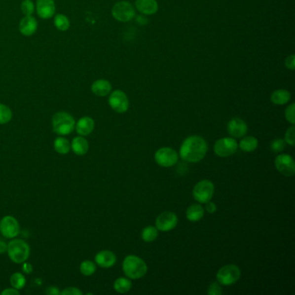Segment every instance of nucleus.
Here are the masks:
<instances>
[{
    "instance_id": "nucleus-26",
    "label": "nucleus",
    "mask_w": 295,
    "mask_h": 295,
    "mask_svg": "<svg viewBox=\"0 0 295 295\" xmlns=\"http://www.w3.org/2000/svg\"><path fill=\"white\" fill-rule=\"evenodd\" d=\"M132 286L133 285H132L130 280L124 277L117 279L113 283L114 290L120 294H126L127 292L130 291Z\"/></svg>"
},
{
    "instance_id": "nucleus-25",
    "label": "nucleus",
    "mask_w": 295,
    "mask_h": 295,
    "mask_svg": "<svg viewBox=\"0 0 295 295\" xmlns=\"http://www.w3.org/2000/svg\"><path fill=\"white\" fill-rule=\"evenodd\" d=\"M239 146L242 151L252 152V151H256L257 148H258V141H257V138L253 137V136H247L240 141Z\"/></svg>"
},
{
    "instance_id": "nucleus-43",
    "label": "nucleus",
    "mask_w": 295,
    "mask_h": 295,
    "mask_svg": "<svg viewBox=\"0 0 295 295\" xmlns=\"http://www.w3.org/2000/svg\"><path fill=\"white\" fill-rule=\"evenodd\" d=\"M8 243L0 240V254L7 253Z\"/></svg>"
},
{
    "instance_id": "nucleus-10",
    "label": "nucleus",
    "mask_w": 295,
    "mask_h": 295,
    "mask_svg": "<svg viewBox=\"0 0 295 295\" xmlns=\"http://www.w3.org/2000/svg\"><path fill=\"white\" fill-rule=\"evenodd\" d=\"M112 17L120 22H128L135 16L134 8L127 1H121L114 4L112 10Z\"/></svg>"
},
{
    "instance_id": "nucleus-42",
    "label": "nucleus",
    "mask_w": 295,
    "mask_h": 295,
    "mask_svg": "<svg viewBox=\"0 0 295 295\" xmlns=\"http://www.w3.org/2000/svg\"><path fill=\"white\" fill-rule=\"evenodd\" d=\"M23 272L25 274H31L32 272V266L30 263H27L26 261H25L23 263Z\"/></svg>"
},
{
    "instance_id": "nucleus-33",
    "label": "nucleus",
    "mask_w": 295,
    "mask_h": 295,
    "mask_svg": "<svg viewBox=\"0 0 295 295\" xmlns=\"http://www.w3.org/2000/svg\"><path fill=\"white\" fill-rule=\"evenodd\" d=\"M285 148H286V142L282 139H276L272 141V143H271V150L275 153L281 152L284 150Z\"/></svg>"
},
{
    "instance_id": "nucleus-22",
    "label": "nucleus",
    "mask_w": 295,
    "mask_h": 295,
    "mask_svg": "<svg viewBox=\"0 0 295 295\" xmlns=\"http://www.w3.org/2000/svg\"><path fill=\"white\" fill-rule=\"evenodd\" d=\"M204 208L200 204H192L188 207L186 211V218L190 221H200L204 218Z\"/></svg>"
},
{
    "instance_id": "nucleus-24",
    "label": "nucleus",
    "mask_w": 295,
    "mask_h": 295,
    "mask_svg": "<svg viewBox=\"0 0 295 295\" xmlns=\"http://www.w3.org/2000/svg\"><path fill=\"white\" fill-rule=\"evenodd\" d=\"M290 99H291L290 93L285 89L276 90L271 95V101L275 105H284L290 101Z\"/></svg>"
},
{
    "instance_id": "nucleus-19",
    "label": "nucleus",
    "mask_w": 295,
    "mask_h": 295,
    "mask_svg": "<svg viewBox=\"0 0 295 295\" xmlns=\"http://www.w3.org/2000/svg\"><path fill=\"white\" fill-rule=\"evenodd\" d=\"M135 4L138 11L146 15L154 14L158 9L156 0H136Z\"/></svg>"
},
{
    "instance_id": "nucleus-23",
    "label": "nucleus",
    "mask_w": 295,
    "mask_h": 295,
    "mask_svg": "<svg viewBox=\"0 0 295 295\" xmlns=\"http://www.w3.org/2000/svg\"><path fill=\"white\" fill-rule=\"evenodd\" d=\"M54 148L59 154H67L71 150V142L66 138L59 136L54 141Z\"/></svg>"
},
{
    "instance_id": "nucleus-8",
    "label": "nucleus",
    "mask_w": 295,
    "mask_h": 295,
    "mask_svg": "<svg viewBox=\"0 0 295 295\" xmlns=\"http://www.w3.org/2000/svg\"><path fill=\"white\" fill-rule=\"evenodd\" d=\"M154 159L155 162L162 167H171L177 164L179 155L172 148H163L155 152Z\"/></svg>"
},
{
    "instance_id": "nucleus-27",
    "label": "nucleus",
    "mask_w": 295,
    "mask_h": 295,
    "mask_svg": "<svg viewBox=\"0 0 295 295\" xmlns=\"http://www.w3.org/2000/svg\"><path fill=\"white\" fill-rule=\"evenodd\" d=\"M158 228L154 226H148L142 230L141 238L147 243H151L158 238Z\"/></svg>"
},
{
    "instance_id": "nucleus-41",
    "label": "nucleus",
    "mask_w": 295,
    "mask_h": 295,
    "mask_svg": "<svg viewBox=\"0 0 295 295\" xmlns=\"http://www.w3.org/2000/svg\"><path fill=\"white\" fill-rule=\"evenodd\" d=\"M61 292L58 290V288L56 287H50V288H47L45 291V294L49 295H60Z\"/></svg>"
},
{
    "instance_id": "nucleus-35",
    "label": "nucleus",
    "mask_w": 295,
    "mask_h": 295,
    "mask_svg": "<svg viewBox=\"0 0 295 295\" xmlns=\"http://www.w3.org/2000/svg\"><path fill=\"white\" fill-rule=\"evenodd\" d=\"M295 105L293 103L291 105L288 106L287 109H286V111H285L286 119H287L288 122H290L292 125H295Z\"/></svg>"
},
{
    "instance_id": "nucleus-20",
    "label": "nucleus",
    "mask_w": 295,
    "mask_h": 295,
    "mask_svg": "<svg viewBox=\"0 0 295 295\" xmlns=\"http://www.w3.org/2000/svg\"><path fill=\"white\" fill-rule=\"evenodd\" d=\"M71 150L74 151V154L85 155L88 151L89 145L88 142L83 136H77L74 138L73 141L71 143Z\"/></svg>"
},
{
    "instance_id": "nucleus-32",
    "label": "nucleus",
    "mask_w": 295,
    "mask_h": 295,
    "mask_svg": "<svg viewBox=\"0 0 295 295\" xmlns=\"http://www.w3.org/2000/svg\"><path fill=\"white\" fill-rule=\"evenodd\" d=\"M35 10V4L32 0H24L21 4V11L25 16H31Z\"/></svg>"
},
{
    "instance_id": "nucleus-4",
    "label": "nucleus",
    "mask_w": 295,
    "mask_h": 295,
    "mask_svg": "<svg viewBox=\"0 0 295 295\" xmlns=\"http://www.w3.org/2000/svg\"><path fill=\"white\" fill-rule=\"evenodd\" d=\"M75 120L69 112H58L52 117V128L54 133L65 136L71 134L74 130Z\"/></svg>"
},
{
    "instance_id": "nucleus-39",
    "label": "nucleus",
    "mask_w": 295,
    "mask_h": 295,
    "mask_svg": "<svg viewBox=\"0 0 295 295\" xmlns=\"http://www.w3.org/2000/svg\"><path fill=\"white\" fill-rule=\"evenodd\" d=\"M286 66H287L289 70H291V71H294V70H295V56H294V55L288 56V58H287V60H286Z\"/></svg>"
},
{
    "instance_id": "nucleus-2",
    "label": "nucleus",
    "mask_w": 295,
    "mask_h": 295,
    "mask_svg": "<svg viewBox=\"0 0 295 295\" xmlns=\"http://www.w3.org/2000/svg\"><path fill=\"white\" fill-rule=\"evenodd\" d=\"M122 269L124 274L132 280L143 277L148 272V266L144 260L136 256H127L123 260Z\"/></svg>"
},
{
    "instance_id": "nucleus-12",
    "label": "nucleus",
    "mask_w": 295,
    "mask_h": 295,
    "mask_svg": "<svg viewBox=\"0 0 295 295\" xmlns=\"http://www.w3.org/2000/svg\"><path fill=\"white\" fill-rule=\"evenodd\" d=\"M109 103L112 110L119 113L127 112L129 108V101L127 95L121 90H115L110 95Z\"/></svg>"
},
{
    "instance_id": "nucleus-38",
    "label": "nucleus",
    "mask_w": 295,
    "mask_h": 295,
    "mask_svg": "<svg viewBox=\"0 0 295 295\" xmlns=\"http://www.w3.org/2000/svg\"><path fill=\"white\" fill-rule=\"evenodd\" d=\"M206 205H205V210L207 211L208 213H210V214H213L215 213L217 210H218V208H217V205L215 203L213 202H207V203H205Z\"/></svg>"
},
{
    "instance_id": "nucleus-15",
    "label": "nucleus",
    "mask_w": 295,
    "mask_h": 295,
    "mask_svg": "<svg viewBox=\"0 0 295 295\" xmlns=\"http://www.w3.org/2000/svg\"><path fill=\"white\" fill-rule=\"evenodd\" d=\"M37 11L39 17L43 19H48L53 17L56 12V4L54 0H37Z\"/></svg>"
},
{
    "instance_id": "nucleus-37",
    "label": "nucleus",
    "mask_w": 295,
    "mask_h": 295,
    "mask_svg": "<svg viewBox=\"0 0 295 295\" xmlns=\"http://www.w3.org/2000/svg\"><path fill=\"white\" fill-rule=\"evenodd\" d=\"M60 295H82V292L77 288H67L64 289V291H62L60 293Z\"/></svg>"
},
{
    "instance_id": "nucleus-21",
    "label": "nucleus",
    "mask_w": 295,
    "mask_h": 295,
    "mask_svg": "<svg viewBox=\"0 0 295 295\" xmlns=\"http://www.w3.org/2000/svg\"><path fill=\"white\" fill-rule=\"evenodd\" d=\"M112 89L111 83L107 80H97L91 86V90L97 96H106Z\"/></svg>"
},
{
    "instance_id": "nucleus-14",
    "label": "nucleus",
    "mask_w": 295,
    "mask_h": 295,
    "mask_svg": "<svg viewBox=\"0 0 295 295\" xmlns=\"http://www.w3.org/2000/svg\"><path fill=\"white\" fill-rule=\"evenodd\" d=\"M228 134L234 138H243L248 132V126L244 120L240 118H233L228 123Z\"/></svg>"
},
{
    "instance_id": "nucleus-5",
    "label": "nucleus",
    "mask_w": 295,
    "mask_h": 295,
    "mask_svg": "<svg viewBox=\"0 0 295 295\" xmlns=\"http://www.w3.org/2000/svg\"><path fill=\"white\" fill-rule=\"evenodd\" d=\"M241 277L239 267L234 264L221 267L217 274V281L220 285L230 286L237 282Z\"/></svg>"
},
{
    "instance_id": "nucleus-7",
    "label": "nucleus",
    "mask_w": 295,
    "mask_h": 295,
    "mask_svg": "<svg viewBox=\"0 0 295 295\" xmlns=\"http://www.w3.org/2000/svg\"><path fill=\"white\" fill-rule=\"evenodd\" d=\"M237 148L238 144L233 138H221L214 145L215 153L221 158H227L235 154Z\"/></svg>"
},
{
    "instance_id": "nucleus-11",
    "label": "nucleus",
    "mask_w": 295,
    "mask_h": 295,
    "mask_svg": "<svg viewBox=\"0 0 295 295\" xmlns=\"http://www.w3.org/2000/svg\"><path fill=\"white\" fill-rule=\"evenodd\" d=\"M177 224L178 217L175 213L171 211L162 212L155 221L156 228H158V230L163 232L171 231L173 228H176Z\"/></svg>"
},
{
    "instance_id": "nucleus-1",
    "label": "nucleus",
    "mask_w": 295,
    "mask_h": 295,
    "mask_svg": "<svg viewBox=\"0 0 295 295\" xmlns=\"http://www.w3.org/2000/svg\"><path fill=\"white\" fill-rule=\"evenodd\" d=\"M208 144L204 138L192 135L186 138L180 148V155L184 161L197 163L205 157Z\"/></svg>"
},
{
    "instance_id": "nucleus-13",
    "label": "nucleus",
    "mask_w": 295,
    "mask_h": 295,
    "mask_svg": "<svg viewBox=\"0 0 295 295\" xmlns=\"http://www.w3.org/2000/svg\"><path fill=\"white\" fill-rule=\"evenodd\" d=\"M274 165H275L278 172L281 173L282 175L287 176V177H292V176L295 175V160L290 155H279L274 160Z\"/></svg>"
},
{
    "instance_id": "nucleus-40",
    "label": "nucleus",
    "mask_w": 295,
    "mask_h": 295,
    "mask_svg": "<svg viewBox=\"0 0 295 295\" xmlns=\"http://www.w3.org/2000/svg\"><path fill=\"white\" fill-rule=\"evenodd\" d=\"M1 295H19V290L16 289L14 288H5L4 291L1 292Z\"/></svg>"
},
{
    "instance_id": "nucleus-9",
    "label": "nucleus",
    "mask_w": 295,
    "mask_h": 295,
    "mask_svg": "<svg viewBox=\"0 0 295 295\" xmlns=\"http://www.w3.org/2000/svg\"><path fill=\"white\" fill-rule=\"evenodd\" d=\"M20 232L18 220L12 216H5L0 220V233L7 239H13Z\"/></svg>"
},
{
    "instance_id": "nucleus-31",
    "label": "nucleus",
    "mask_w": 295,
    "mask_h": 295,
    "mask_svg": "<svg viewBox=\"0 0 295 295\" xmlns=\"http://www.w3.org/2000/svg\"><path fill=\"white\" fill-rule=\"evenodd\" d=\"M11 119H12V112L10 108L0 103V125L9 123Z\"/></svg>"
},
{
    "instance_id": "nucleus-34",
    "label": "nucleus",
    "mask_w": 295,
    "mask_h": 295,
    "mask_svg": "<svg viewBox=\"0 0 295 295\" xmlns=\"http://www.w3.org/2000/svg\"><path fill=\"white\" fill-rule=\"evenodd\" d=\"M285 142L288 143L291 147H295V127L294 125L289 127L285 134Z\"/></svg>"
},
{
    "instance_id": "nucleus-6",
    "label": "nucleus",
    "mask_w": 295,
    "mask_h": 295,
    "mask_svg": "<svg viewBox=\"0 0 295 295\" xmlns=\"http://www.w3.org/2000/svg\"><path fill=\"white\" fill-rule=\"evenodd\" d=\"M215 187L213 183L210 180H202L195 185L193 189V197L195 200L200 204H205L214 195Z\"/></svg>"
},
{
    "instance_id": "nucleus-28",
    "label": "nucleus",
    "mask_w": 295,
    "mask_h": 295,
    "mask_svg": "<svg viewBox=\"0 0 295 295\" xmlns=\"http://www.w3.org/2000/svg\"><path fill=\"white\" fill-rule=\"evenodd\" d=\"M10 281H11V287L18 289V290L23 289L26 284V279H25V275L22 274L21 273H14V274H11Z\"/></svg>"
},
{
    "instance_id": "nucleus-3",
    "label": "nucleus",
    "mask_w": 295,
    "mask_h": 295,
    "mask_svg": "<svg viewBox=\"0 0 295 295\" xmlns=\"http://www.w3.org/2000/svg\"><path fill=\"white\" fill-rule=\"evenodd\" d=\"M7 253L12 262L22 264L28 260L31 255V248L24 240L13 238L8 243Z\"/></svg>"
},
{
    "instance_id": "nucleus-16",
    "label": "nucleus",
    "mask_w": 295,
    "mask_h": 295,
    "mask_svg": "<svg viewBox=\"0 0 295 295\" xmlns=\"http://www.w3.org/2000/svg\"><path fill=\"white\" fill-rule=\"evenodd\" d=\"M95 263L102 268L112 267L117 261V257L114 253L109 250H102L96 254L95 257Z\"/></svg>"
},
{
    "instance_id": "nucleus-29",
    "label": "nucleus",
    "mask_w": 295,
    "mask_h": 295,
    "mask_svg": "<svg viewBox=\"0 0 295 295\" xmlns=\"http://www.w3.org/2000/svg\"><path fill=\"white\" fill-rule=\"evenodd\" d=\"M54 23H55V26H56V29H58L61 32H66L71 26L70 20L65 15H56L55 17Z\"/></svg>"
},
{
    "instance_id": "nucleus-30",
    "label": "nucleus",
    "mask_w": 295,
    "mask_h": 295,
    "mask_svg": "<svg viewBox=\"0 0 295 295\" xmlns=\"http://www.w3.org/2000/svg\"><path fill=\"white\" fill-rule=\"evenodd\" d=\"M80 271L84 276H91L96 271V265L91 260H84L80 265Z\"/></svg>"
},
{
    "instance_id": "nucleus-18",
    "label": "nucleus",
    "mask_w": 295,
    "mask_h": 295,
    "mask_svg": "<svg viewBox=\"0 0 295 295\" xmlns=\"http://www.w3.org/2000/svg\"><path fill=\"white\" fill-rule=\"evenodd\" d=\"M37 22L32 16H25L19 24V31L25 37L32 36L37 32Z\"/></svg>"
},
{
    "instance_id": "nucleus-17",
    "label": "nucleus",
    "mask_w": 295,
    "mask_h": 295,
    "mask_svg": "<svg viewBox=\"0 0 295 295\" xmlns=\"http://www.w3.org/2000/svg\"><path fill=\"white\" fill-rule=\"evenodd\" d=\"M74 129L80 136H88L95 129V120L89 116H84L75 123Z\"/></svg>"
},
{
    "instance_id": "nucleus-36",
    "label": "nucleus",
    "mask_w": 295,
    "mask_h": 295,
    "mask_svg": "<svg viewBox=\"0 0 295 295\" xmlns=\"http://www.w3.org/2000/svg\"><path fill=\"white\" fill-rule=\"evenodd\" d=\"M208 295H222V288L218 282H212L208 288Z\"/></svg>"
}]
</instances>
